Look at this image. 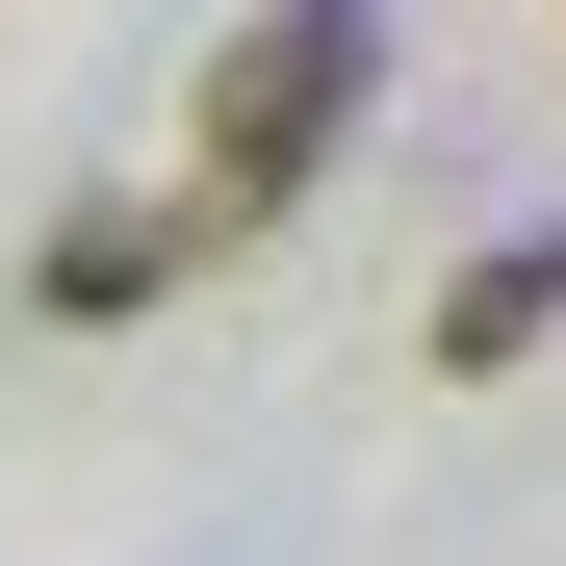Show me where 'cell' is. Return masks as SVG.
Segmentation results:
<instances>
[{"instance_id":"1","label":"cell","mask_w":566,"mask_h":566,"mask_svg":"<svg viewBox=\"0 0 566 566\" xmlns=\"http://www.w3.org/2000/svg\"><path fill=\"white\" fill-rule=\"evenodd\" d=\"M387 104V0H258V27L207 52V129H180V207L258 232V207H310V155Z\"/></svg>"},{"instance_id":"2","label":"cell","mask_w":566,"mask_h":566,"mask_svg":"<svg viewBox=\"0 0 566 566\" xmlns=\"http://www.w3.org/2000/svg\"><path fill=\"white\" fill-rule=\"evenodd\" d=\"M180 258H232V232H207V207H180V180H155V207H77V232L27 258V310H77V335H104V310H155Z\"/></svg>"},{"instance_id":"3","label":"cell","mask_w":566,"mask_h":566,"mask_svg":"<svg viewBox=\"0 0 566 566\" xmlns=\"http://www.w3.org/2000/svg\"><path fill=\"white\" fill-rule=\"evenodd\" d=\"M541 335H566V207H541V232H490V258L438 283V387H490V360H541Z\"/></svg>"}]
</instances>
